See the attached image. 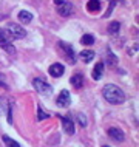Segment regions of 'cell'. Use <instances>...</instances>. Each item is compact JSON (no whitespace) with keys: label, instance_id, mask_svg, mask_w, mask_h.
Segmentation results:
<instances>
[{"label":"cell","instance_id":"obj_3","mask_svg":"<svg viewBox=\"0 0 139 147\" xmlns=\"http://www.w3.org/2000/svg\"><path fill=\"white\" fill-rule=\"evenodd\" d=\"M33 85H34V88L37 90L40 94H51V93H53V87H51L48 82H45L43 79L36 78L33 81Z\"/></svg>","mask_w":139,"mask_h":147},{"label":"cell","instance_id":"obj_6","mask_svg":"<svg viewBox=\"0 0 139 147\" xmlns=\"http://www.w3.org/2000/svg\"><path fill=\"white\" fill-rule=\"evenodd\" d=\"M71 102V98H70V93L66 90H62L60 94H59V98L56 99V104L59 107H68Z\"/></svg>","mask_w":139,"mask_h":147},{"label":"cell","instance_id":"obj_23","mask_svg":"<svg viewBox=\"0 0 139 147\" xmlns=\"http://www.w3.org/2000/svg\"><path fill=\"white\" fill-rule=\"evenodd\" d=\"M0 87H3V88H8L6 84H5V81H3V74L0 73Z\"/></svg>","mask_w":139,"mask_h":147},{"label":"cell","instance_id":"obj_20","mask_svg":"<svg viewBox=\"0 0 139 147\" xmlns=\"http://www.w3.org/2000/svg\"><path fill=\"white\" fill-rule=\"evenodd\" d=\"M46 118H48V115L43 113V110L39 107V109H37V119H39V121H42V119H46Z\"/></svg>","mask_w":139,"mask_h":147},{"label":"cell","instance_id":"obj_12","mask_svg":"<svg viewBox=\"0 0 139 147\" xmlns=\"http://www.w3.org/2000/svg\"><path fill=\"white\" fill-rule=\"evenodd\" d=\"M70 82H71V85H73V87L81 88V87L83 85V74H81V73L73 74V76H71V79H70Z\"/></svg>","mask_w":139,"mask_h":147},{"label":"cell","instance_id":"obj_24","mask_svg":"<svg viewBox=\"0 0 139 147\" xmlns=\"http://www.w3.org/2000/svg\"><path fill=\"white\" fill-rule=\"evenodd\" d=\"M104 147H108V146H104Z\"/></svg>","mask_w":139,"mask_h":147},{"label":"cell","instance_id":"obj_16","mask_svg":"<svg viewBox=\"0 0 139 147\" xmlns=\"http://www.w3.org/2000/svg\"><path fill=\"white\" fill-rule=\"evenodd\" d=\"M9 102H8L6 98H2L0 96V115H3L5 112H8V109H9Z\"/></svg>","mask_w":139,"mask_h":147},{"label":"cell","instance_id":"obj_8","mask_svg":"<svg viewBox=\"0 0 139 147\" xmlns=\"http://www.w3.org/2000/svg\"><path fill=\"white\" fill-rule=\"evenodd\" d=\"M63 71H65V67H63L62 63H53V65L50 67L48 73L53 78H60L62 74H63Z\"/></svg>","mask_w":139,"mask_h":147},{"label":"cell","instance_id":"obj_13","mask_svg":"<svg viewBox=\"0 0 139 147\" xmlns=\"http://www.w3.org/2000/svg\"><path fill=\"white\" fill-rule=\"evenodd\" d=\"M87 9H88L90 13H96V11H99L101 9V0H88Z\"/></svg>","mask_w":139,"mask_h":147},{"label":"cell","instance_id":"obj_22","mask_svg":"<svg viewBox=\"0 0 139 147\" xmlns=\"http://www.w3.org/2000/svg\"><path fill=\"white\" fill-rule=\"evenodd\" d=\"M77 121L81 122V125H82V127H85V125H87V118L83 116V115H81V113L77 115Z\"/></svg>","mask_w":139,"mask_h":147},{"label":"cell","instance_id":"obj_7","mask_svg":"<svg viewBox=\"0 0 139 147\" xmlns=\"http://www.w3.org/2000/svg\"><path fill=\"white\" fill-rule=\"evenodd\" d=\"M57 13L62 16V17H66V16H70L71 13H73V5H71L70 2H63L60 3V5H57Z\"/></svg>","mask_w":139,"mask_h":147},{"label":"cell","instance_id":"obj_1","mask_svg":"<svg viewBox=\"0 0 139 147\" xmlns=\"http://www.w3.org/2000/svg\"><path fill=\"white\" fill-rule=\"evenodd\" d=\"M102 94L110 104H122L125 101V93L114 84L105 85L104 90H102Z\"/></svg>","mask_w":139,"mask_h":147},{"label":"cell","instance_id":"obj_4","mask_svg":"<svg viewBox=\"0 0 139 147\" xmlns=\"http://www.w3.org/2000/svg\"><path fill=\"white\" fill-rule=\"evenodd\" d=\"M59 47L62 48L63 54H65V57L70 61V63H74V62H76V54H74V50H73V47H71L70 43H66V42H59Z\"/></svg>","mask_w":139,"mask_h":147},{"label":"cell","instance_id":"obj_17","mask_svg":"<svg viewBox=\"0 0 139 147\" xmlns=\"http://www.w3.org/2000/svg\"><path fill=\"white\" fill-rule=\"evenodd\" d=\"M81 42H82V45H93V43H94V37L91 34H83L82 39H81Z\"/></svg>","mask_w":139,"mask_h":147},{"label":"cell","instance_id":"obj_18","mask_svg":"<svg viewBox=\"0 0 139 147\" xmlns=\"http://www.w3.org/2000/svg\"><path fill=\"white\" fill-rule=\"evenodd\" d=\"M2 138H3V142L6 144V147H20V146H19V142H15L14 140H11L8 135H3Z\"/></svg>","mask_w":139,"mask_h":147},{"label":"cell","instance_id":"obj_21","mask_svg":"<svg viewBox=\"0 0 139 147\" xmlns=\"http://www.w3.org/2000/svg\"><path fill=\"white\" fill-rule=\"evenodd\" d=\"M114 5H116V0H111V3H110V6H108V9H107V14H105V17H108V16L113 13V8Z\"/></svg>","mask_w":139,"mask_h":147},{"label":"cell","instance_id":"obj_11","mask_svg":"<svg viewBox=\"0 0 139 147\" xmlns=\"http://www.w3.org/2000/svg\"><path fill=\"white\" fill-rule=\"evenodd\" d=\"M102 76H104V63L97 62L96 67L93 68V79H94V81H99Z\"/></svg>","mask_w":139,"mask_h":147},{"label":"cell","instance_id":"obj_14","mask_svg":"<svg viewBox=\"0 0 139 147\" xmlns=\"http://www.w3.org/2000/svg\"><path fill=\"white\" fill-rule=\"evenodd\" d=\"M19 20H20L22 23H30L31 20H33V14L30 13V11H20L19 13Z\"/></svg>","mask_w":139,"mask_h":147},{"label":"cell","instance_id":"obj_15","mask_svg":"<svg viewBox=\"0 0 139 147\" xmlns=\"http://www.w3.org/2000/svg\"><path fill=\"white\" fill-rule=\"evenodd\" d=\"M81 59L83 62H91L93 61V57H94V51H91V50H82L81 51Z\"/></svg>","mask_w":139,"mask_h":147},{"label":"cell","instance_id":"obj_5","mask_svg":"<svg viewBox=\"0 0 139 147\" xmlns=\"http://www.w3.org/2000/svg\"><path fill=\"white\" fill-rule=\"evenodd\" d=\"M8 31L13 34L14 39H23L26 36V31L23 30L20 25H17V23H9V25H8Z\"/></svg>","mask_w":139,"mask_h":147},{"label":"cell","instance_id":"obj_2","mask_svg":"<svg viewBox=\"0 0 139 147\" xmlns=\"http://www.w3.org/2000/svg\"><path fill=\"white\" fill-rule=\"evenodd\" d=\"M13 40H14V37H13V34H11L9 31L0 28V47H2L5 51H8V53H11V54L15 53V48L11 45Z\"/></svg>","mask_w":139,"mask_h":147},{"label":"cell","instance_id":"obj_9","mask_svg":"<svg viewBox=\"0 0 139 147\" xmlns=\"http://www.w3.org/2000/svg\"><path fill=\"white\" fill-rule=\"evenodd\" d=\"M60 121L63 124V130H65V133L73 135L74 133V122L71 121L70 118H65V116H60Z\"/></svg>","mask_w":139,"mask_h":147},{"label":"cell","instance_id":"obj_10","mask_svg":"<svg viewBox=\"0 0 139 147\" xmlns=\"http://www.w3.org/2000/svg\"><path fill=\"white\" fill-rule=\"evenodd\" d=\"M108 136H111L114 141H124V132L122 130L116 129V127H113V129H108Z\"/></svg>","mask_w":139,"mask_h":147},{"label":"cell","instance_id":"obj_19","mask_svg":"<svg viewBox=\"0 0 139 147\" xmlns=\"http://www.w3.org/2000/svg\"><path fill=\"white\" fill-rule=\"evenodd\" d=\"M119 28H121V23H119V22H111L108 25V33L110 34H118Z\"/></svg>","mask_w":139,"mask_h":147}]
</instances>
